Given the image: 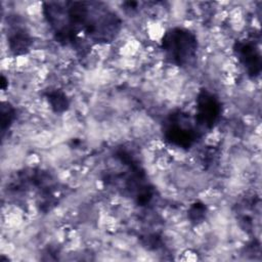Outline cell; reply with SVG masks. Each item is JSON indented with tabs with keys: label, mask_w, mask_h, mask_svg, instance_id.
I'll list each match as a JSON object with an SVG mask.
<instances>
[{
	"label": "cell",
	"mask_w": 262,
	"mask_h": 262,
	"mask_svg": "<svg viewBox=\"0 0 262 262\" xmlns=\"http://www.w3.org/2000/svg\"><path fill=\"white\" fill-rule=\"evenodd\" d=\"M46 99L51 110L56 114H62L70 106V99L60 89H52L46 93Z\"/></svg>",
	"instance_id": "obj_7"
},
{
	"label": "cell",
	"mask_w": 262,
	"mask_h": 262,
	"mask_svg": "<svg viewBox=\"0 0 262 262\" xmlns=\"http://www.w3.org/2000/svg\"><path fill=\"white\" fill-rule=\"evenodd\" d=\"M7 44L13 56L25 55L30 51L33 39L24 28L15 27L7 35Z\"/></svg>",
	"instance_id": "obj_6"
},
{
	"label": "cell",
	"mask_w": 262,
	"mask_h": 262,
	"mask_svg": "<svg viewBox=\"0 0 262 262\" xmlns=\"http://www.w3.org/2000/svg\"><path fill=\"white\" fill-rule=\"evenodd\" d=\"M161 48L167 62L179 68H188L195 62L199 42L190 30L174 27L164 33Z\"/></svg>",
	"instance_id": "obj_2"
},
{
	"label": "cell",
	"mask_w": 262,
	"mask_h": 262,
	"mask_svg": "<svg viewBox=\"0 0 262 262\" xmlns=\"http://www.w3.org/2000/svg\"><path fill=\"white\" fill-rule=\"evenodd\" d=\"M43 14L54 40L73 47L81 55L91 45L112 43L122 27L119 15L101 2H44Z\"/></svg>",
	"instance_id": "obj_1"
},
{
	"label": "cell",
	"mask_w": 262,
	"mask_h": 262,
	"mask_svg": "<svg viewBox=\"0 0 262 262\" xmlns=\"http://www.w3.org/2000/svg\"><path fill=\"white\" fill-rule=\"evenodd\" d=\"M207 215V207L202 202H195L193 203L189 209H188V219L193 224H199L203 222Z\"/></svg>",
	"instance_id": "obj_9"
},
{
	"label": "cell",
	"mask_w": 262,
	"mask_h": 262,
	"mask_svg": "<svg viewBox=\"0 0 262 262\" xmlns=\"http://www.w3.org/2000/svg\"><path fill=\"white\" fill-rule=\"evenodd\" d=\"M233 53L247 74L251 78H256L262 70L261 52L254 38L236 40L233 44Z\"/></svg>",
	"instance_id": "obj_5"
},
{
	"label": "cell",
	"mask_w": 262,
	"mask_h": 262,
	"mask_svg": "<svg viewBox=\"0 0 262 262\" xmlns=\"http://www.w3.org/2000/svg\"><path fill=\"white\" fill-rule=\"evenodd\" d=\"M222 114V104L219 97L210 90L203 88L196 96L194 123L204 135L211 131L219 122Z\"/></svg>",
	"instance_id": "obj_4"
},
{
	"label": "cell",
	"mask_w": 262,
	"mask_h": 262,
	"mask_svg": "<svg viewBox=\"0 0 262 262\" xmlns=\"http://www.w3.org/2000/svg\"><path fill=\"white\" fill-rule=\"evenodd\" d=\"M163 136L168 144L181 149H189L202 138L203 134L189 114L176 110L164 120Z\"/></svg>",
	"instance_id": "obj_3"
},
{
	"label": "cell",
	"mask_w": 262,
	"mask_h": 262,
	"mask_svg": "<svg viewBox=\"0 0 262 262\" xmlns=\"http://www.w3.org/2000/svg\"><path fill=\"white\" fill-rule=\"evenodd\" d=\"M0 114H1V132L2 134H4L14 122L16 118V111L8 101H3L1 103Z\"/></svg>",
	"instance_id": "obj_8"
},
{
	"label": "cell",
	"mask_w": 262,
	"mask_h": 262,
	"mask_svg": "<svg viewBox=\"0 0 262 262\" xmlns=\"http://www.w3.org/2000/svg\"><path fill=\"white\" fill-rule=\"evenodd\" d=\"M1 88H2V90H5V88H6V84H7V80H6V78L4 77V76H2V78H1Z\"/></svg>",
	"instance_id": "obj_10"
}]
</instances>
